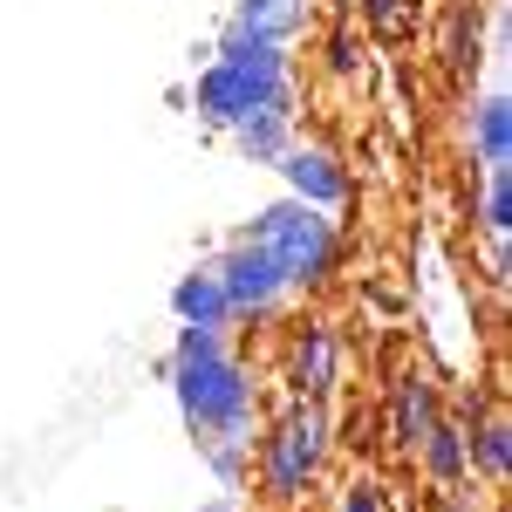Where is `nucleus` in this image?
I'll use <instances>...</instances> for the list:
<instances>
[{
    "mask_svg": "<svg viewBox=\"0 0 512 512\" xmlns=\"http://www.w3.org/2000/svg\"><path fill=\"white\" fill-rule=\"evenodd\" d=\"M171 390L198 444H253V376L233 362L226 328H178Z\"/></svg>",
    "mask_w": 512,
    "mask_h": 512,
    "instance_id": "nucleus-1",
    "label": "nucleus"
},
{
    "mask_svg": "<svg viewBox=\"0 0 512 512\" xmlns=\"http://www.w3.org/2000/svg\"><path fill=\"white\" fill-rule=\"evenodd\" d=\"M192 103L212 130H233L246 117H294V55L274 48V41H253V35L226 28L212 62L198 69Z\"/></svg>",
    "mask_w": 512,
    "mask_h": 512,
    "instance_id": "nucleus-2",
    "label": "nucleus"
},
{
    "mask_svg": "<svg viewBox=\"0 0 512 512\" xmlns=\"http://www.w3.org/2000/svg\"><path fill=\"white\" fill-rule=\"evenodd\" d=\"M246 239L274 260L280 280H287L294 294H301V287H321V280L335 274V253H342L335 219H328L321 205H301V198H274V205H260Z\"/></svg>",
    "mask_w": 512,
    "mask_h": 512,
    "instance_id": "nucleus-3",
    "label": "nucleus"
},
{
    "mask_svg": "<svg viewBox=\"0 0 512 512\" xmlns=\"http://www.w3.org/2000/svg\"><path fill=\"white\" fill-rule=\"evenodd\" d=\"M321 458H328V410L315 396H294V410L260 437V485L274 499H301L321 478Z\"/></svg>",
    "mask_w": 512,
    "mask_h": 512,
    "instance_id": "nucleus-4",
    "label": "nucleus"
},
{
    "mask_svg": "<svg viewBox=\"0 0 512 512\" xmlns=\"http://www.w3.org/2000/svg\"><path fill=\"white\" fill-rule=\"evenodd\" d=\"M219 274V287H226V301H233V321H267L287 308V280H280V267L253 246V239H239V246H226V260L212 267Z\"/></svg>",
    "mask_w": 512,
    "mask_h": 512,
    "instance_id": "nucleus-5",
    "label": "nucleus"
},
{
    "mask_svg": "<svg viewBox=\"0 0 512 512\" xmlns=\"http://www.w3.org/2000/svg\"><path fill=\"white\" fill-rule=\"evenodd\" d=\"M274 171L287 178V198H301V205H321V212H335L342 198H349V171L335 164L328 144H287L274 158Z\"/></svg>",
    "mask_w": 512,
    "mask_h": 512,
    "instance_id": "nucleus-6",
    "label": "nucleus"
},
{
    "mask_svg": "<svg viewBox=\"0 0 512 512\" xmlns=\"http://www.w3.org/2000/svg\"><path fill=\"white\" fill-rule=\"evenodd\" d=\"M335 376H342V342H335V328L308 321L301 342H294V396H315L321 403L335 390Z\"/></svg>",
    "mask_w": 512,
    "mask_h": 512,
    "instance_id": "nucleus-7",
    "label": "nucleus"
},
{
    "mask_svg": "<svg viewBox=\"0 0 512 512\" xmlns=\"http://www.w3.org/2000/svg\"><path fill=\"white\" fill-rule=\"evenodd\" d=\"M437 417H444V410H437L431 376H424V369H410V376L396 383V396H390V437L403 444V451H417V444H424V431H431Z\"/></svg>",
    "mask_w": 512,
    "mask_h": 512,
    "instance_id": "nucleus-8",
    "label": "nucleus"
},
{
    "mask_svg": "<svg viewBox=\"0 0 512 512\" xmlns=\"http://www.w3.org/2000/svg\"><path fill=\"white\" fill-rule=\"evenodd\" d=\"M226 28H233V35H253V41H274V48H287V41L308 28V0H239Z\"/></svg>",
    "mask_w": 512,
    "mask_h": 512,
    "instance_id": "nucleus-9",
    "label": "nucleus"
},
{
    "mask_svg": "<svg viewBox=\"0 0 512 512\" xmlns=\"http://www.w3.org/2000/svg\"><path fill=\"white\" fill-rule=\"evenodd\" d=\"M171 315H178V328H233V301H226L219 274L205 267V274H185L171 287Z\"/></svg>",
    "mask_w": 512,
    "mask_h": 512,
    "instance_id": "nucleus-10",
    "label": "nucleus"
},
{
    "mask_svg": "<svg viewBox=\"0 0 512 512\" xmlns=\"http://www.w3.org/2000/svg\"><path fill=\"white\" fill-rule=\"evenodd\" d=\"M417 458H424V472L451 492V485H465L472 478V458H465V424H451V417H437L424 444H417Z\"/></svg>",
    "mask_w": 512,
    "mask_h": 512,
    "instance_id": "nucleus-11",
    "label": "nucleus"
},
{
    "mask_svg": "<svg viewBox=\"0 0 512 512\" xmlns=\"http://www.w3.org/2000/svg\"><path fill=\"white\" fill-rule=\"evenodd\" d=\"M472 151H478V164H485V171H499V164L512 158V103H506V96H485V103H478Z\"/></svg>",
    "mask_w": 512,
    "mask_h": 512,
    "instance_id": "nucleus-12",
    "label": "nucleus"
},
{
    "mask_svg": "<svg viewBox=\"0 0 512 512\" xmlns=\"http://www.w3.org/2000/svg\"><path fill=\"white\" fill-rule=\"evenodd\" d=\"M287 144H294V117H246V123H233V151L246 164H274Z\"/></svg>",
    "mask_w": 512,
    "mask_h": 512,
    "instance_id": "nucleus-13",
    "label": "nucleus"
},
{
    "mask_svg": "<svg viewBox=\"0 0 512 512\" xmlns=\"http://www.w3.org/2000/svg\"><path fill=\"white\" fill-rule=\"evenodd\" d=\"M465 458H472L485 478H506L512 472V431H506V417H485L478 431H465Z\"/></svg>",
    "mask_w": 512,
    "mask_h": 512,
    "instance_id": "nucleus-14",
    "label": "nucleus"
},
{
    "mask_svg": "<svg viewBox=\"0 0 512 512\" xmlns=\"http://www.w3.org/2000/svg\"><path fill=\"white\" fill-rule=\"evenodd\" d=\"M478 219H485V233H492V239H506V233H512V171H506V164H499V171H485Z\"/></svg>",
    "mask_w": 512,
    "mask_h": 512,
    "instance_id": "nucleus-15",
    "label": "nucleus"
},
{
    "mask_svg": "<svg viewBox=\"0 0 512 512\" xmlns=\"http://www.w3.org/2000/svg\"><path fill=\"white\" fill-rule=\"evenodd\" d=\"M362 21L376 35H403L410 28V0H362Z\"/></svg>",
    "mask_w": 512,
    "mask_h": 512,
    "instance_id": "nucleus-16",
    "label": "nucleus"
},
{
    "mask_svg": "<svg viewBox=\"0 0 512 512\" xmlns=\"http://www.w3.org/2000/svg\"><path fill=\"white\" fill-rule=\"evenodd\" d=\"M342 512H390V499H383L376 478H355L349 492H342Z\"/></svg>",
    "mask_w": 512,
    "mask_h": 512,
    "instance_id": "nucleus-17",
    "label": "nucleus"
},
{
    "mask_svg": "<svg viewBox=\"0 0 512 512\" xmlns=\"http://www.w3.org/2000/svg\"><path fill=\"white\" fill-rule=\"evenodd\" d=\"M437 512H465V499H458V492H444V506H437Z\"/></svg>",
    "mask_w": 512,
    "mask_h": 512,
    "instance_id": "nucleus-18",
    "label": "nucleus"
},
{
    "mask_svg": "<svg viewBox=\"0 0 512 512\" xmlns=\"http://www.w3.org/2000/svg\"><path fill=\"white\" fill-rule=\"evenodd\" d=\"M205 512H239V499H219V506H205Z\"/></svg>",
    "mask_w": 512,
    "mask_h": 512,
    "instance_id": "nucleus-19",
    "label": "nucleus"
},
{
    "mask_svg": "<svg viewBox=\"0 0 512 512\" xmlns=\"http://www.w3.org/2000/svg\"><path fill=\"white\" fill-rule=\"evenodd\" d=\"M328 7H349V0H328Z\"/></svg>",
    "mask_w": 512,
    "mask_h": 512,
    "instance_id": "nucleus-20",
    "label": "nucleus"
}]
</instances>
